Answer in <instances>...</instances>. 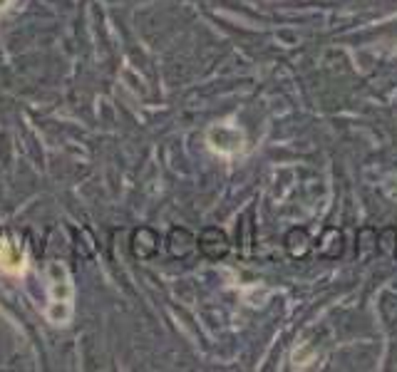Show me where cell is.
Here are the masks:
<instances>
[{
	"label": "cell",
	"mask_w": 397,
	"mask_h": 372,
	"mask_svg": "<svg viewBox=\"0 0 397 372\" xmlns=\"http://www.w3.org/2000/svg\"><path fill=\"white\" fill-rule=\"evenodd\" d=\"M50 283H48V293H50V303L45 308V318H48L52 325H68L72 320L74 313V285L72 278H70L68 268L62 263H52L48 268Z\"/></svg>",
	"instance_id": "obj_1"
},
{
	"label": "cell",
	"mask_w": 397,
	"mask_h": 372,
	"mask_svg": "<svg viewBox=\"0 0 397 372\" xmlns=\"http://www.w3.org/2000/svg\"><path fill=\"white\" fill-rule=\"evenodd\" d=\"M28 271V256L20 243L3 238L0 241V273L6 276H23Z\"/></svg>",
	"instance_id": "obj_3"
},
{
	"label": "cell",
	"mask_w": 397,
	"mask_h": 372,
	"mask_svg": "<svg viewBox=\"0 0 397 372\" xmlns=\"http://www.w3.org/2000/svg\"><path fill=\"white\" fill-rule=\"evenodd\" d=\"M206 144H209V149L214 154L231 159V156L243 152V132L231 122L214 124V127H209V132H206Z\"/></svg>",
	"instance_id": "obj_2"
},
{
	"label": "cell",
	"mask_w": 397,
	"mask_h": 372,
	"mask_svg": "<svg viewBox=\"0 0 397 372\" xmlns=\"http://www.w3.org/2000/svg\"><path fill=\"white\" fill-rule=\"evenodd\" d=\"M10 3H12V0H0V12L8 10V8H10Z\"/></svg>",
	"instance_id": "obj_4"
}]
</instances>
